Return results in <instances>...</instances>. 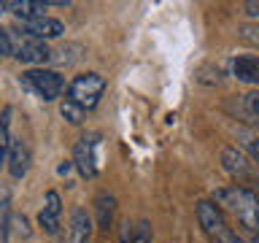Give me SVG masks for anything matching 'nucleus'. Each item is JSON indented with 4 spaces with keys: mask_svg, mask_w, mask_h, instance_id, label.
Listing matches in <instances>:
<instances>
[{
    "mask_svg": "<svg viewBox=\"0 0 259 243\" xmlns=\"http://www.w3.org/2000/svg\"><path fill=\"white\" fill-rule=\"evenodd\" d=\"M213 202L216 206L230 208L248 232H259V200L251 189L238 186V184L235 186H222V189L213 192Z\"/></svg>",
    "mask_w": 259,
    "mask_h": 243,
    "instance_id": "obj_1",
    "label": "nucleus"
},
{
    "mask_svg": "<svg viewBox=\"0 0 259 243\" xmlns=\"http://www.w3.org/2000/svg\"><path fill=\"white\" fill-rule=\"evenodd\" d=\"M105 92V78L100 73H84V76H76L68 87V100H73L76 105H81L84 111L95 108L100 103V97Z\"/></svg>",
    "mask_w": 259,
    "mask_h": 243,
    "instance_id": "obj_2",
    "label": "nucleus"
},
{
    "mask_svg": "<svg viewBox=\"0 0 259 243\" xmlns=\"http://www.w3.org/2000/svg\"><path fill=\"white\" fill-rule=\"evenodd\" d=\"M22 81L30 92H35L40 100H57L65 92V78L57 70L46 68H32L27 73H22Z\"/></svg>",
    "mask_w": 259,
    "mask_h": 243,
    "instance_id": "obj_3",
    "label": "nucleus"
},
{
    "mask_svg": "<svg viewBox=\"0 0 259 243\" xmlns=\"http://www.w3.org/2000/svg\"><path fill=\"white\" fill-rule=\"evenodd\" d=\"M14 57H16L19 62H27V65H46V62H52L54 52L46 46V40L22 35V38L14 44Z\"/></svg>",
    "mask_w": 259,
    "mask_h": 243,
    "instance_id": "obj_4",
    "label": "nucleus"
},
{
    "mask_svg": "<svg viewBox=\"0 0 259 243\" xmlns=\"http://www.w3.org/2000/svg\"><path fill=\"white\" fill-rule=\"evenodd\" d=\"M194 214H197V222L208 238H216V235H222L227 230V216H224L222 206H216L213 200H200Z\"/></svg>",
    "mask_w": 259,
    "mask_h": 243,
    "instance_id": "obj_5",
    "label": "nucleus"
},
{
    "mask_svg": "<svg viewBox=\"0 0 259 243\" xmlns=\"http://www.w3.org/2000/svg\"><path fill=\"white\" fill-rule=\"evenodd\" d=\"M97 133L78 138L76 146H73V165L78 168V173L84 178H92L97 173V157H95V146H97Z\"/></svg>",
    "mask_w": 259,
    "mask_h": 243,
    "instance_id": "obj_6",
    "label": "nucleus"
},
{
    "mask_svg": "<svg viewBox=\"0 0 259 243\" xmlns=\"http://www.w3.org/2000/svg\"><path fill=\"white\" fill-rule=\"evenodd\" d=\"M19 30L27 38H38V40H52L60 38L65 32V24L52 16H40V19H30V22H19Z\"/></svg>",
    "mask_w": 259,
    "mask_h": 243,
    "instance_id": "obj_7",
    "label": "nucleus"
},
{
    "mask_svg": "<svg viewBox=\"0 0 259 243\" xmlns=\"http://www.w3.org/2000/svg\"><path fill=\"white\" fill-rule=\"evenodd\" d=\"M222 165L224 170L230 173L232 178H238V181H248L251 176H254V170H251V157H246L238 146H227V149L222 151Z\"/></svg>",
    "mask_w": 259,
    "mask_h": 243,
    "instance_id": "obj_8",
    "label": "nucleus"
},
{
    "mask_svg": "<svg viewBox=\"0 0 259 243\" xmlns=\"http://www.w3.org/2000/svg\"><path fill=\"white\" fill-rule=\"evenodd\" d=\"M30 170V149L22 138H14L11 149H8V173L14 178H24Z\"/></svg>",
    "mask_w": 259,
    "mask_h": 243,
    "instance_id": "obj_9",
    "label": "nucleus"
},
{
    "mask_svg": "<svg viewBox=\"0 0 259 243\" xmlns=\"http://www.w3.org/2000/svg\"><path fill=\"white\" fill-rule=\"evenodd\" d=\"M232 73L235 78L243 84H254L259 89V57L256 54H243L232 62Z\"/></svg>",
    "mask_w": 259,
    "mask_h": 243,
    "instance_id": "obj_10",
    "label": "nucleus"
},
{
    "mask_svg": "<svg viewBox=\"0 0 259 243\" xmlns=\"http://www.w3.org/2000/svg\"><path fill=\"white\" fill-rule=\"evenodd\" d=\"M3 3H6V11L16 14L22 22L40 19L46 11V3H40V0H3Z\"/></svg>",
    "mask_w": 259,
    "mask_h": 243,
    "instance_id": "obj_11",
    "label": "nucleus"
},
{
    "mask_svg": "<svg viewBox=\"0 0 259 243\" xmlns=\"http://www.w3.org/2000/svg\"><path fill=\"white\" fill-rule=\"evenodd\" d=\"M92 235V219L87 216L84 208H73L70 214V240L68 243H89Z\"/></svg>",
    "mask_w": 259,
    "mask_h": 243,
    "instance_id": "obj_12",
    "label": "nucleus"
},
{
    "mask_svg": "<svg viewBox=\"0 0 259 243\" xmlns=\"http://www.w3.org/2000/svg\"><path fill=\"white\" fill-rule=\"evenodd\" d=\"M95 211H97V227L103 232H108V227L113 224V214H116V200L108 192H100L95 200Z\"/></svg>",
    "mask_w": 259,
    "mask_h": 243,
    "instance_id": "obj_13",
    "label": "nucleus"
},
{
    "mask_svg": "<svg viewBox=\"0 0 259 243\" xmlns=\"http://www.w3.org/2000/svg\"><path fill=\"white\" fill-rule=\"evenodd\" d=\"M8 127H11V108H3L0 113V162L8 157V149H11V135H8Z\"/></svg>",
    "mask_w": 259,
    "mask_h": 243,
    "instance_id": "obj_14",
    "label": "nucleus"
},
{
    "mask_svg": "<svg viewBox=\"0 0 259 243\" xmlns=\"http://www.w3.org/2000/svg\"><path fill=\"white\" fill-rule=\"evenodd\" d=\"M60 113H62V119L70 122V125H81V122L87 119V111L81 108V105H76L73 100H68V97L60 103Z\"/></svg>",
    "mask_w": 259,
    "mask_h": 243,
    "instance_id": "obj_15",
    "label": "nucleus"
},
{
    "mask_svg": "<svg viewBox=\"0 0 259 243\" xmlns=\"http://www.w3.org/2000/svg\"><path fill=\"white\" fill-rule=\"evenodd\" d=\"M243 105H246V111L251 113V119L259 125V89H251V92L243 97Z\"/></svg>",
    "mask_w": 259,
    "mask_h": 243,
    "instance_id": "obj_16",
    "label": "nucleus"
},
{
    "mask_svg": "<svg viewBox=\"0 0 259 243\" xmlns=\"http://www.w3.org/2000/svg\"><path fill=\"white\" fill-rule=\"evenodd\" d=\"M38 224L44 227V230L49 235H54L57 232V227H60V216H54V214H49V211L40 208V214H38Z\"/></svg>",
    "mask_w": 259,
    "mask_h": 243,
    "instance_id": "obj_17",
    "label": "nucleus"
},
{
    "mask_svg": "<svg viewBox=\"0 0 259 243\" xmlns=\"http://www.w3.org/2000/svg\"><path fill=\"white\" fill-rule=\"evenodd\" d=\"M133 243H151V227H149V222H141L133 230Z\"/></svg>",
    "mask_w": 259,
    "mask_h": 243,
    "instance_id": "obj_18",
    "label": "nucleus"
},
{
    "mask_svg": "<svg viewBox=\"0 0 259 243\" xmlns=\"http://www.w3.org/2000/svg\"><path fill=\"white\" fill-rule=\"evenodd\" d=\"M44 211H49V214H54V216H60V214H62L60 194H57V192H46V206H44Z\"/></svg>",
    "mask_w": 259,
    "mask_h": 243,
    "instance_id": "obj_19",
    "label": "nucleus"
},
{
    "mask_svg": "<svg viewBox=\"0 0 259 243\" xmlns=\"http://www.w3.org/2000/svg\"><path fill=\"white\" fill-rule=\"evenodd\" d=\"M243 146H246V151L251 154V159L259 165V141L256 138L254 135H243Z\"/></svg>",
    "mask_w": 259,
    "mask_h": 243,
    "instance_id": "obj_20",
    "label": "nucleus"
},
{
    "mask_svg": "<svg viewBox=\"0 0 259 243\" xmlns=\"http://www.w3.org/2000/svg\"><path fill=\"white\" fill-rule=\"evenodd\" d=\"M6 230H8V202L3 197L0 200V243H6Z\"/></svg>",
    "mask_w": 259,
    "mask_h": 243,
    "instance_id": "obj_21",
    "label": "nucleus"
},
{
    "mask_svg": "<svg viewBox=\"0 0 259 243\" xmlns=\"http://www.w3.org/2000/svg\"><path fill=\"white\" fill-rule=\"evenodd\" d=\"M8 54H14V40L3 27H0V57H8Z\"/></svg>",
    "mask_w": 259,
    "mask_h": 243,
    "instance_id": "obj_22",
    "label": "nucleus"
},
{
    "mask_svg": "<svg viewBox=\"0 0 259 243\" xmlns=\"http://www.w3.org/2000/svg\"><path fill=\"white\" fill-rule=\"evenodd\" d=\"M213 243H243V240H240L238 235H235V232L230 230V227H227V230H224L222 235H216V238H213Z\"/></svg>",
    "mask_w": 259,
    "mask_h": 243,
    "instance_id": "obj_23",
    "label": "nucleus"
},
{
    "mask_svg": "<svg viewBox=\"0 0 259 243\" xmlns=\"http://www.w3.org/2000/svg\"><path fill=\"white\" fill-rule=\"evenodd\" d=\"M243 8H246V14H248V16H254V19L259 16V3H256V0H251V3H246Z\"/></svg>",
    "mask_w": 259,
    "mask_h": 243,
    "instance_id": "obj_24",
    "label": "nucleus"
},
{
    "mask_svg": "<svg viewBox=\"0 0 259 243\" xmlns=\"http://www.w3.org/2000/svg\"><path fill=\"white\" fill-rule=\"evenodd\" d=\"M256 200H259V176H256Z\"/></svg>",
    "mask_w": 259,
    "mask_h": 243,
    "instance_id": "obj_25",
    "label": "nucleus"
},
{
    "mask_svg": "<svg viewBox=\"0 0 259 243\" xmlns=\"http://www.w3.org/2000/svg\"><path fill=\"white\" fill-rule=\"evenodd\" d=\"M3 8H6V3H0V11H3Z\"/></svg>",
    "mask_w": 259,
    "mask_h": 243,
    "instance_id": "obj_26",
    "label": "nucleus"
}]
</instances>
